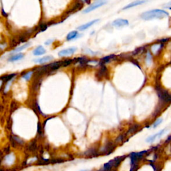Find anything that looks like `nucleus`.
Masks as SVG:
<instances>
[{"label":"nucleus","mask_w":171,"mask_h":171,"mask_svg":"<svg viewBox=\"0 0 171 171\" xmlns=\"http://www.w3.org/2000/svg\"><path fill=\"white\" fill-rule=\"evenodd\" d=\"M77 50V48L75 47H69V48L67 49H64L61 50L58 53V55L59 56H65V55H72L75 52V51Z\"/></svg>","instance_id":"0eeeda50"},{"label":"nucleus","mask_w":171,"mask_h":171,"mask_svg":"<svg viewBox=\"0 0 171 171\" xmlns=\"http://www.w3.org/2000/svg\"><path fill=\"white\" fill-rule=\"evenodd\" d=\"M165 130H166L165 129H163V130H160V132L156 133V134H155L154 135H152V136L148 137V138H147V139H146V142H148V143L154 142V141L156 140L157 138H160L161 136H162L163 134H164V132H165Z\"/></svg>","instance_id":"1a4fd4ad"},{"label":"nucleus","mask_w":171,"mask_h":171,"mask_svg":"<svg viewBox=\"0 0 171 171\" xmlns=\"http://www.w3.org/2000/svg\"><path fill=\"white\" fill-rule=\"evenodd\" d=\"M45 53V49L43 48V46L39 45V46L37 47L33 51V54L35 55V56H38V55H41Z\"/></svg>","instance_id":"ddd939ff"},{"label":"nucleus","mask_w":171,"mask_h":171,"mask_svg":"<svg viewBox=\"0 0 171 171\" xmlns=\"http://www.w3.org/2000/svg\"><path fill=\"white\" fill-rule=\"evenodd\" d=\"M147 1H148V0H136V1H132V2L129 3L128 4H127L126 6H124V7H123V8L122 9V11L127 10V9L133 8V7L138 6V5H143V4H144V3H146Z\"/></svg>","instance_id":"423d86ee"},{"label":"nucleus","mask_w":171,"mask_h":171,"mask_svg":"<svg viewBox=\"0 0 171 171\" xmlns=\"http://www.w3.org/2000/svg\"><path fill=\"white\" fill-rule=\"evenodd\" d=\"M153 54L149 49H146L144 54V63L147 67H151L154 63V57Z\"/></svg>","instance_id":"39448f33"},{"label":"nucleus","mask_w":171,"mask_h":171,"mask_svg":"<svg viewBox=\"0 0 171 171\" xmlns=\"http://www.w3.org/2000/svg\"><path fill=\"white\" fill-rule=\"evenodd\" d=\"M73 63V59H65L61 61V67H67L71 63Z\"/></svg>","instance_id":"f3484780"},{"label":"nucleus","mask_w":171,"mask_h":171,"mask_svg":"<svg viewBox=\"0 0 171 171\" xmlns=\"http://www.w3.org/2000/svg\"><path fill=\"white\" fill-rule=\"evenodd\" d=\"M84 2H85L87 3V4H90V0H83Z\"/></svg>","instance_id":"5701e85b"},{"label":"nucleus","mask_w":171,"mask_h":171,"mask_svg":"<svg viewBox=\"0 0 171 171\" xmlns=\"http://www.w3.org/2000/svg\"><path fill=\"white\" fill-rule=\"evenodd\" d=\"M16 75H17L16 73H10V74L5 75H3V76L0 77V80L3 81V83H7L9 81L12 80V79L14 78Z\"/></svg>","instance_id":"9b49d317"},{"label":"nucleus","mask_w":171,"mask_h":171,"mask_svg":"<svg viewBox=\"0 0 171 171\" xmlns=\"http://www.w3.org/2000/svg\"><path fill=\"white\" fill-rule=\"evenodd\" d=\"M73 63H79L82 65H85L88 63V59L85 57H76V58L73 59Z\"/></svg>","instance_id":"2eb2a0df"},{"label":"nucleus","mask_w":171,"mask_h":171,"mask_svg":"<svg viewBox=\"0 0 171 171\" xmlns=\"http://www.w3.org/2000/svg\"><path fill=\"white\" fill-rule=\"evenodd\" d=\"M107 3V0H98V1L94 2L93 4L90 5V6L87 8H85L83 11V13H88L91 11L95 10V9L99 8V7L103 6V5H106Z\"/></svg>","instance_id":"f03ea898"},{"label":"nucleus","mask_w":171,"mask_h":171,"mask_svg":"<svg viewBox=\"0 0 171 171\" xmlns=\"http://www.w3.org/2000/svg\"><path fill=\"white\" fill-rule=\"evenodd\" d=\"M164 43L161 42H156L151 44L149 46V50L151 51L153 55H157L160 54V51L162 50V48L164 47Z\"/></svg>","instance_id":"7ed1b4c3"},{"label":"nucleus","mask_w":171,"mask_h":171,"mask_svg":"<svg viewBox=\"0 0 171 171\" xmlns=\"http://www.w3.org/2000/svg\"><path fill=\"white\" fill-rule=\"evenodd\" d=\"M79 37V33L78 31L76 30L71 31L69 32L68 34L66 36V40L67 41H70L72 40V39H75Z\"/></svg>","instance_id":"f8f14e48"},{"label":"nucleus","mask_w":171,"mask_h":171,"mask_svg":"<svg viewBox=\"0 0 171 171\" xmlns=\"http://www.w3.org/2000/svg\"><path fill=\"white\" fill-rule=\"evenodd\" d=\"M129 21L126 19H116L112 21V25L116 28H123L129 25Z\"/></svg>","instance_id":"20e7f679"},{"label":"nucleus","mask_w":171,"mask_h":171,"mask_svg":"<svg viewBox=\"0 0 171 171\" xmlns=\"http://www.w3.org/2000/svg\"><path fill=\"white\" fill-rule=\"evenodd\" d=\"M47 27H48V25L46 24V23H43V24L39 25V31H44L46 30Z\"/></svg>","instance_id":"6ab92c4d"},{"label":"nucleus","mask_w":171,"mask_h":171,"mask_svg":"<svg viewBox=\"0 0 171 171\" xmlns=\"http://www.w3.org/2000/svg\"><path fill=\"white\" fill-rule=\"evenodd\" d=\"M30 45V43H25V44H24L23 45H21V46L17 47V48L15 49L14 50H13L12 51H11V53H17V52H19V51H22L23 49H25V48H27V47L29 46V45Z\"/></svg>","instance_id":"dca6fc26"},{"label":"nucleus","mask_w":171,"mask_h":171,"mask_svg":"<svg viewBox=\"0 0 171 171\" xmlns=\"http://www.w3.org/2000/svg\"><path fill=\"white\" fill-rule=\"evenodd\" d=\"M53 57L51 55H47V56H44L43 57H41V58H37L35 59H33V61L35 63H40V64H42V63L48 62V61H50L53 60Z\"/></svg>","instance_id":"9d476101"},{"label":"nucleus","mask_w":171,"mask_h":171,"mask_svg":"<svg viewBox=\"0 0 171 171\" xmlns=\"http://www.w3.org/2000/svg\"><path fill=\"white\" fill-rule=\"evenodd\" d=\"M3 83V81L0 80V89H1V86H2Z\"/></svg>","instance_id":"393cba45"},{"label":"nucleus","mask_w":171,"mask_h":171,"mask_svg":"<svg viewBox=\"0 0 171 171\" xmlns=\"http://www.w3.org/2000/svg\"><path fill=\"white\" fill-rule=\"evenodd\" d=\"M163 7L164 9H171V1L168 3H165V4L163 5Z\"/></svg>","instance_id":"412c9836"},{"label":"nucleus","mask_w":171,"mask_h":171,"mask_svg":"<svg viewBox=\"0 0 171 171\" xmlns=\"http://www.w3.org/2000/svg\"><path fill=\"white\" fill-rule=\"evenodd\" d=\"M81 171H88V170H81Z\"/></svg>","instance_id":"a878e982"},{"label":"nucleus","mask_w":171,"mask_h":171,"mask_svg":"<svg viewBox=\"0 0 171 171\" xmlns=\"http://www.w3.org/2000/svg\"><path fill=\"white\" fill-rule=\"evenodd\" d=\"M98 21H100V19H94V20L91 21H89V22L85 23V24H83L80 25V26L77 27V30H79V31H83V30H85V29H87L89 27H90L91 26H92L93 25H94L95 23H98Z\"/></svg>","instance_id":"6e6552de"},{"label":"nucleus","mask_w":171,"mask_h":171,"mask_svg":"<svg viewBox=\"0 0 171 171\" xmlns=\"http://www.w3.org/2000/svg\"><path fill=\"white\" fill-rule=\"evenodd\" d=\"M33 73V71H28V72H25L24 73H22V77L23 79H25V80H29V79L31 78V76H32Z\"/></svg>","instance_id":"a211bd4d"},{"label":"nucleus","mask_w":171,"mask_h":171,"mask_svg":"<svg viewBox=\"0 0 171 171\" xmlns=\"http://www.w3.org/2000/svg\"><path fill=\"white\" fill-rule=\"evenodd\" d=\"M1 11H2V14L4 15V16H7V14H6V13H5L4 10H3V9H2V10Z\"/></svg>","instance_id":"b1692460"},{"label":"nucleus","mask_w":171,"mask_h":171,"mask_svg":"<svg viewBox=\"0 0 171 171\" xmlns=\"http://www.w3.org/2000/svg\"><path fill=\"white\" fill-rule=\"evenodd\" d=\"M169 16L167 11L162 9H154L144 11L141 13L140 18L144 21H150L153 19H162Z\"/></svg>","instance_id":"f257e3e1"},{"label":"nucleus","mask_w":171,"mask_h":171,"mask_svg":"<svg viewBox=\"0 0 171 171\" xmlns=\"http://www.w3.org/2000/svg\"><path fill=\"white\" fill-rule=\"evenodd\" d=\"M162 122V118H158V120H156V121H155V122L154 123V124H153L152 128H156V127L158 126L159 124H161V122Z\"/></svg>","instance_id":"aec40b11"},{"label":"nucleus","mask_w":171,"mask_h":171,"mask_svg":"<svg viewBox=\"0 0 171 171\" xmlns=\"http://www.w3.org/2000/svg\"><path fill=\"white\" fill-rule=\"evenodd\" d=\"M23 57H24V54H23V53H17V54L13 55L12 56H11L8 59V61H11V62H12V61L20 60V59H23Z\"/></svg>","instance_id":"4468645a"},{"label":"nucleus","mask_w":171,"mask_h":171,"mask_svg":"<svg viewBox=\"0 0 171 171\" xmlns=\"http://www.w3.org/2000/svg\"><path fill=\"white\" fill-rule=\"evenodd\" d=\"M52 42H53V40H52V39H48V40H47V41L45 42V45H49V44H51V43H52Z\"/></svg>","instance_id":"4be33fe9"}]
</instances>
